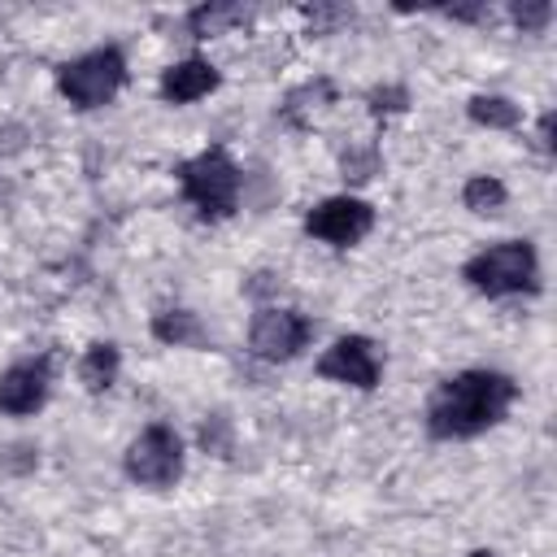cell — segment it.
Here are the masks:
<instances>
[{
  "label": "cell",
  "mask_w": 557,
  "mask_h": 557,
  "mask_svg": "<svg viewBox=\"0 0 557 557\" xmlns=\"http://www.w3.org/2000/svg\"><path fill=\"white\" fill-rule=\"evenodd\" d=\"M518 400V383L500 370H461L426 400V431L435 440H474L496 426Z\"/></svg>",
  "instance_id": "6da1fadb"
},
{
  "label": "cell",
  "mask_w": 557,
  "mask_h": 557,
  "mask_svg": "<svg viewBox=\"0 0 557 557\" xmlns=\"http://www.w3.org/2000/svg\"><path fill=\"white\" fill-rule=\"evenodd\" d=\"M461 278L479 296H513V292H535L540 287V257L531 239H505L483 252H474L461 270Z\"/></svg>",
  "instance_id": "7a4b0ae2"
},
{
  "label": "cell",
  "mask_w": 557,
  "mask_h": 557,
  "mask_svg": "<svg viewBox=\"0 0 557 557\" xmlns=\"http://www.w3.org/2000/svg\"><path fill=\"white\" fill-rule=\"evenodd\" d=\"M178 187L196 205L200 218H231L239 205V165L231 161L226 148H205L178 165Z\"/></svg>",
  "instance_id": "3957f363"
},
{
  "label": "cell",
  "mask_w": 557,
  "mask_h": 557,
  "mask_svg": "<svg viewBox=\"0 0 557 557\" xmlns=\"http://www.w3.org/2000/svg\"><path fill=\"white\" fill-rule=\"evenodd\" d=\"M126 83V57L109 44V48H91L78 61H65L57 70V87L70 104L78 109H100L117 96V87Z\"/></svg>",
  "instance_id": "277c9868"
},
{
  "label": "cell",
  "mask_w": 557,
  "mask_h": 557,
  "mask_svg": "<svg viewBox=\"0 0 557 557\" xmlns=\"http://www.w3.org/2000/svg\"><path fill=\"white\" fill-rule=\"evenodd\" d=\"M122 466H126V479L139 483V487H170V483H178V474H183V444H178L174 426H165V422L144 426L131 440Z\"/></svg>",
  "instance_id": "5b68a950"
},
{
  "label": "cell",
  "mask_w": 557,
  "mask_h": 557,
  "mask_svg": "<svg viewBox=\"0 0 557 557\" xmlns=\"http://www.w3.org/2000/svg\"><path fill=\"white\" fill-rule=\"evenodd\" d=\"M370 226H374V209L366 200H357V196H331V200H322L318 209L305 213V231L313 239L335 244V248L361 244L370 235Z\"/></svg>",
  "instance_id": "8992f818"
},
{
  "label": "cell",
  "mask_w": 557,
  "mask_h": 557,
  "mask_svg": "<svg viewBox=\"0 0 557 557\" xmlns=\"http://www.w3.org/2000/svg\"><path fill=\"white\" fill-rule=\"evenodd\" d=\"M313 335V322L296 309H261L248 326V348L261 361H292Z\"/></svg>",
  "instance_id": "52a82bcc"
},
{
  "label": "cell",
  "mask_w": 557,
  "mask_h": 557,
  "mask_svg": "<svg viewBox=\"0 0 557 557\" xmlns=\"http://www.w3.org/2000/svg\"><path fill=\"white\" fill-rule=\"evenodd\" d=\"M318 374L370 392V387H379L383 361H379V352H374V344H370L366 335H344V339H335V344L318 357Z\"/></svg>",
  "instance_id": "ba28073f"
},
{
  "label": "cell",
  "mask_w": 557,
  "mask_h": 557,
  "mask_svg": "<svg viewBox=\"0 0 557 557\" xmlns=\"http://www.w3.org/2000/svg\"><path fill=\"white\" fill-rule=\"evenodd\" d=\"M48 396V357H35V361H13L4 374H0V409L13 413V418H26L44 405Z\"/></svg>",
  "instance_id": "9c48e42d"
},
{
  "label": "cell",
  "mask_w": 557,
  "mask_h": 557,
  "mask_svg": "<svg viewBox=\"0 0 557 557\" xmlns=\"http://www.w3.org/2000/svg\"><path fill=\"white\" fill-rule=\"evenodd\" d=\"M213 87H218V70L209 61H200V57H187V61H178V65H170L161 74V96L170 104H191V100L209 96Z\"/></svg>",
  "instance_id": "30bf717a"
},
{
  "label": "cell",
  "mask_w": 557,
  "mask_h": 557,
  "mask_svg": "<svg viewBox=\"0 0 557 557\" xmlns=\"http://www.w3.org/2000/svg\"><path fill=\"white\" fill-rule=\"evenodd\" d=\"M152 335L161 344H170V348H200V344H209V335H205V326H200V318L191 309H161L152 318Z\"/></svg>",
  "instance_id": "8fae6325"
},
{
  "label": "cell",
  "mask_w": 557,
  "mask_h": 557,
  "mask_svg": "<svg viewBox=\"0 0 557 557\" xmlns=\"http://www.w3.org/2000/svg\"><path fill=\"white\" fill-rule=\"evenodd\" d=\"M248 17H252L248 4H222V0H209V4H196V9L187 13V30L200 35V39H209V35H222V30L239 26V22H248Z\"/></svg>",
  "instance_id": "7c38bea8"
},
{
  "label": "cell",
  "mask_w": 557,
  "mask_h": 557,
  "mask_svg": "<svg viewBox=\"0 0 557 557\" xmlns=\"http://www.w3.org/2000/svg\"><path fill=\"white\" fill-rule=\"evenodd\" d=\"M117 348L104 339V344H91L87 352H83V361H78V379H83V387L87 392H104L113 379H117Z\"/></svg>",
  "instance_id": "4fadbf2b"
},
{
  "label": "cell",
  "mask_w": 557,
  "mask_h": 557,
  "mask_svg": "<svg viewBox=\"0 0 557 557\" xmlns=\"http://www.w3.org/2000/svg\"><path fill=\"white\" fill-rule=\"evenodd\" d=\"M335 100V87L326 83V78H313V83H305V87H296L287 100H283V122H292V126H305L309 122V113L313 109H322V104H331Z\"/></svg>",
  "instance_id": "5bb4252c"
},
{
  "label": "cell",
  "mask_w": 557,
  "mask_h": 557,
  "mask_svg": "<svg viewBox=\"0 0 557 557\" xmlns=\"http://www.w3.org/2000/svg\"><path fill=\"white\" fill-rule=\"evenodd\" d=\"M466 113H470V122L492 126V131H513L522 122V109L513 100H505V96H474L466 104Z\"/></svg>",
  "instance_id": "9a60e30c"
},
{
  "label": "cell",
  "mask_w": 557,
  "mask_h": 557,
  "mask_svg": "<svg viewBox=\"0 0 557 557\" xmlns=\"http://www.w3.org/2000/svg\"><path fill=\"white\" fill-rule=\"evenodd\" d=\"M461 200H466L470 213H483V218H487V213H496V209L505 205V183L479 174V178H470V183L461 187Z\"/></svg>",
  "instance_id": "2e32d148"
},
{
  "label": "cell",
  "mask_w": 557,
  "mask_h": 557,
  "mask_svg": "<svg viewBox=\"0 0 557 557\" xmlns=\"http://www.w3.org/2000/svg\"><path fill=\"white\" fill-rule=\"evenodd\" d=\"M300 13H305V22L313 26V35H331L335 26L352 22V9H348V4H305Z\"/></svg>",
  "instance_id": "e0dca14e"
},
{
  "label": "cell",
  "mask_w": 557,
  "mask_h": 557,
  "mask_svg": "<svg viewBox=\"0 0 557 557\" xmlns=\"http://www.w3.org/2000/svg\"><path fill=\"white\" fill-rule=\"evenodd\" d=\"M509 17L518 22V30L535 35V30H544V26H548V17H553V4H548V0H518V4L509 9Z\"/></svg>",
  "instance_id": "ac0fdd59"
},
{
  "label": "cell",
  "mask_w": 557,
  "mask_h": 557,
  "mask_svg": "<svg viewBox=\"0 0 557 557\" xmlns=\"http://www.w3.org/2000/svg\"><path fill=\"white\" fill-rule=\"evenodd\" d=\"M409 104V91L405 87H374L370 91V113L383 117V113H400Z\"/></svg>",
  "instance_id": "d6986e66"
},
{
  "label": "cell",
  "mask_w": 557,
  "mask_h": 557,
  "mask_svg": "<svg viewBox=\"0 0 557 557\" xmlns=\"http://www.w3.org/2000/svg\"><path fill=\"white\" fill-rule=\"evenodd\" d=\"M374 170H379V152L374 148H361V152H348L344 157V178L348 183H366Z\"/></svg>",
  "instance_id": "ffe728a7"
},
{
  "label": "cell",
  "mask_w": 557,
  "mask_h": 557,
  "mask_svg": "<svg viewBox=\"0 0 557 557\" xmlns=\"http://www.w3.org/2000/svg\"><path fill=\"white\" fill-rule=\"evenodd\" d=\"M200 444H205L209 453L226 457V448H231V444H226V418H222V413H213V418L200 426Z\"/></svg>",
  "instance_id": "44dd1931"
},
{
  "label": "cell",
  "mask_w": 557,
  "mask_h": 557,
  "mask_svg": "<svg viewBox=\"0 0 557 557\" xmlns=\"http://www.w3.org/2000/svg\"><path fill=\"white\" fill-rule=\"evenodd\" d=\"M440 13H444V17H457V22H483V17H487V4H457V9L448 4V9H440Z\"/></svg>",
  "instance_id": "7402d4cb"
},
{
  "label": "cell",
  "mask_w": 557,
  "mask_h": 557,
  "mask_svg": "<svg viewBox=\"0 0 557 557\" xmlns=\"http://www.w3.org/2000/svg\"><path fill=\"white\" fill-rule=\"evenodd\" d=\"M540 148H544V152H553V113H544V117H540Z\"/></svg>",
  "instance_id": "603a6c76"
},
{
  "label": "cell",
  "mask_w": 557,
  "mask_h": 557,
  "mask_svg": "<svg viewBox=\"0 0 557 557\" xmlns=\"http://www.w3.org/2000/svg\"><path fill=\"white\" fill-rule=\"evenodd\" d=\"M470 557H496V553H492V548H474Z\"/></svg>",
  "instance_id": "cb8c5ba5"
}]
</instances>
